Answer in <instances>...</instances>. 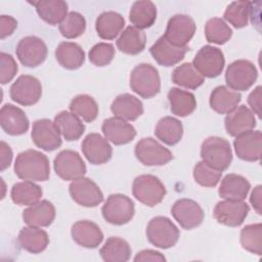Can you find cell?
<instances>
[{
  "instance_id": "44dd1931",
  "label": "cell",
  "mask_w": 262,
  "mask_h": 262,
  "mask_svg": "<svg viewBox=\"0 0 262 262\" xmlns=\"http://www.w3.org/2000/svg\"><path fill=\"white\" fill-rule=\"evenodd\" d=\"M0 125L5 133L17 136L28 131L30 122L21 108L13 104L6 103L0 111Z\"/></svg>"
},
{
  "instance_id": "6da1fadb",
  "label": "cell",
  "mask_w": 262,
  "mask_h": 262,
  "mask_svg": "<svg viewBox=\"0 0 262 262\" xmlns=\"http://www.w3.org/2000/svg\"><path fill=\"white\" fill-rule=\"evenodd\" d=\"M16 176L28 181H46L50 175L49 160L36 149H27L17 155L14 162Z\"/></svg>"
},
{
  "instance_id": "b9f144b4",
  "label": "cell",
  "mask_w": 262,
  "mask_h": 262,
  "mask_svg": "<svg viewBox=\"0 0 262 262\" xmlns=\"http://www.w3.org/2000/svg\"><path fill=\"white\" fill-rule=\"evenodd\" d=\"M205 36L208 42L222 45L232 36V30L220 17L210 18L205 26Z\"/></svg>"
},
{
  "instance_id": "277c9868",
  "label": "cell",
  "mask_w": 262,
  "mask_h": 262,
  "mask_svg": "<svg viewBox=\"0 0 262 262\" xmlns=\"http://www.w3.org/2000/svg\"><path fill=\"white\" fill-rule=\"evenodd\" d=\"M147 241L155 247L169 249L176 245L179 238V229L167 217L157 216L150 219L146 226Z\"/></svg>"
},
{
  "instance_id": "83f0119b",
  "label": "cell",
  "mask_w": 262,
  "mask_h": 262,
  "mask_svg": "<svg viewBox=\"0 0 262 262\" xmlns=\"http://www.w3.org/2000/svg\"><path fill=\"white\" fill-rule=\"evenodd\" d=\"M17 241L25 251L32 254L43 252L49 244V237L45 230L30 225L20 229Z\"/></svg>"
},
{
  "instance_id": "9a60e30c",
  "label": "cell",
  "mask_w": 262,
  "mask_h": 262,
  "mask_svg": "<svg viewBox=\"0 0 262 262\" xmlns=\"http://www.w3.org/2000/svg\"><path fill=\"white\" fill-rule=\"evenodd\" d=\"M71 198L80 206L93 208L103 201V194L98 185L89 178L81 177L69 186Z\"/></svg>"
},
{
  "instance_id": "7bdbcfd3",
  "label": "cell",
  "mask_w": 262,
  "mask_h": 262,
  "mask_svg": "<svg viewBox=\"0 0 262 262\" xmlns=\"http://www.w3.org/2000/svg\"><path fill=\"white\" fill-rule=\"evenodd\" d=\"M242 247L250 253L260 256L262 254V225L261 223L246 225L241 230Z\"/></svg>"
},
{
  "instance_id": "d6a6232c",
  "label": "cell",
  "mask_w": 262,
  "mask_h": 262,
  "mask_svg": "<svg viewBox=\"0 0 262 262\" xmlns=\"http://www.w3.org/2000/svg\"><path fill=\"white\" fill-rule=\"evenodd\" d=\"M125 26L124 17L115 11H104L98 15L95 21L97 35L104 40L115 39Z\"/></svg>"
},
{
  "instance_id": "484cf974",
  "label": "cell",
  "mask_w": 262,
  "mask_h": 262,
  "mask_svg": "<svg viewBox=\"0 0 262 262\" xmlns=\"http://www.w3.org/2000/svg\"><path fill=\"white\" fill-rule=\"evenodd\" d=\"M111 111L119 119L135 121L143 114V104L136 96L123 93L118 95L112 102Z\"/></svg>"
},
{
  "instance_id": "8d00e7d4",
  "label": "cell",
  "mask_w": 262,
  "mask_h": 262,
  "mask_svg": "<svg viewBox=\"0 0 262 262\" xmlns=\"http://www.w3.org/2000/svg\"><path fill=\"white\" fill-rule=\"evenodd\" d=\"M155 134L165 144L175 145L181 140L183 135L182 123L176 118L164 117L157 123Z\"/></svg>"
},
{
  "instance_id": "74e56055",
  "label": "cell",
  "mask_w": 262,
  "mask_h": 262,
  "mask_svg": "<svg viewBox=\"0 0 262 262\" xmlns=\"http://www.w3.org/2000/svg\"><path fill=\"white\" fill-rule=\"evenodd\" d=\"M99 254L105 262H126L130 259L131 248L125 239L111 236L99 250Z\"/></svg>"
},
{
  "instance_id": "4316f807",
  "label": "cell",
  "mask_w": 262,
  "mask_h": 262,
  "mask_svg": "<svg viewBox=\"0 0 262 262\" xmlns=\"http://www.w3.org/2000/svg\"><path fill=\"white\" fill-rule=\"evenodd\" d=\"M251 188L250 182L242 175L227 174L221 181L218 193L222 199L244 201Z\"/></svg>"
},
{
  "instance_id": "7402d4cb",
  "label": "cell",
  "mask_w": 262,
  "mask_h": 262,
  "mask_svg": "<svg viewBox=\"0 0 262 262\" xmlns=\"http://www.w3.org/2000/svg\"><path fill=\"white\" fill-rule=\"evenodd\" d=\"M224 126L228 135L236 137L254 129L256 126L255 114L246 105L236 106L225 117Z\"/></svg>"
},
{
  "instance_id": "4dcf8cb0",
  "label": "cell",
  "mask_w": 262,
  "mask_h": 262,
  "mask_svg": "<svg viewBox=\"0 0 262 262\" xmlns=\"http://www.w3.org/2000/svg\"><path fill=\"white\" fill-rule=\"evenodd\" d=\"M40 18L51 26L60 24L68 14V3L62 0H41L32 2Z\"/></svg>"
},
{
  "instance_id": "7a4b0ae2",
  "label": "cell",
  "mask_w": 262,
  "mask_h": 262,
  "mask_svg": "<svg viewBox=\"0 0 262 262\" xmlns=\"http://www.w3.org/2000/svg\"><path fill=\"white\" fill-rule=\"evenodd\" d=\"M201 158L207 165L222 172L230 166L232 161L230 143L222 137H208L202 143Z\"/></svg>"
},
{
  "instance_id": "816d5d0a",
  "label": "cell",
  "mask_w": 262,
  "mask_h": 262,
  "mask_svg": "<svg viewBox=\"0 0 262 262\" xmlns=\"http://www.w3.org/2000/svg\"><path fill=\"white\" fill-rule=\"evenodd\" d=\"M261 86H257L248 96V103L250 105V110L257 115L259 118L261 117Z\"/></svg>"
},
{
  "instance_id": "f546056e",
  "label": "cell",
  "mask_w": 262,
  "mask_h": 262,
  "mask_svg": "<svg viewBox=\"0 0 262 262\" xmlns=\"http://www.w3.org/2000/svg\"><path fill=\"white\" fill-rule=\"evenodd\" d=\"M58 63L67 70H77L85 61V52L80 45L74 42H60L55 49Z\"/></svg>"
},
{
  "instance_id": "e575fe53",
  "label": "cell",
  "mask_w": 262,
  "mask_h": 262,
  "mask_svg": "<svg viewBox=\"0 0 262 262\" xmlns=\"http://www.w3.org/2000/svg\"><path fill=\"white\" fill-rule=\"evenodd\" d=\"M54 124L62 137L68 141L79 139L85 131V126L80 118L68 111L58 113L54 118Z\"/></svg>"
},
{
  "instance_id": "30bf717a",
  "label": "cell",
  "mask_w": 262,
  "mask_h": 262,
  "mask_svg": "<svg viewBox=\"0 0 262 262\" xmlns=\"http://www.w3.org/2000/svg\"><path fill=\"white\" fill-rule=\"evenodd\" d=\"M15 53L23 66L36 68L46 59L47 46L39 37L27 36L18 41Z\"/></svg>"
},
{
  "instance_id": "5bb4252c",
  "label": "cell",
  "mask_w": 262,
  "mask_h": 262,
  "mask_svg": "<svg viewBox=\"0 0 262 262\" xmlns=\"http://www.w3.org/2000/svg\"><path fill=\"white\" fill-rule=\"evenodd\" d=\"M54 122L49 119H40L33 123L31 137L36 146L46 151L57 149L61 143V136Z\"/></svg>"
},
{
  "instance_id": "8fae6325",
  "label": "cell",
  "mask_w": 262,
  "mask_h": 262,
  "mask_svg": "<svg viewBox=\"0 0 262 262\" xmlns=\"http://www.w3.org/2000/svg\"><path fill=\"white\" fill-rule=\"evenodd\" d=\"M9 94L16 103L29 106L37 103L41 98L42 86L36 77L21 75L11 85Z\"/></svg>"
},
{
  "instance_id": "f5cc1de1",
  "label": "cell",
  "mask_w": 262,
  "mask_h": 262,
  "mask_svg": "<svg viewBox=\"0 0 262 262\" xmlns=\"http://www.w3.org/2000/svg\"><path fill=\"white\" fill-rule=\"evenodd\" d=\"M12 150L10 146L4 142L1 141L0 143V170L4 171L7 169L12 161Z\"/></svg>"
},
{
  "instance_id": "f35d334b",
  "label": "cell",
  "mask_w": 262,
  "mask_h": 262,
  "mask_svg": "<svg viewBox=\"0 0 262 262\" xmlns=\"http://www.w3.org/2000/svg\"><path fill=\"white\" fill-rule=\"evenodd\" d=\"M43 194L42 188L33 181H21L15 183L10 191L12 202L18 206H31L39 202Z\"/></svg>"
},
{
  "instance_id": "d590c367",
  "label": "cell",
  "mask_w": 262,
  "mask_h": 262,
  "mask_svg": "<svg viewBox=\"0 0 262 262\" xmlns=\"http://www.w3.org/2000/svg\"><path fill=\"white\" fill-rule=\"evenodd\" d=\"M168 100L172 114L178 117L189 116L196 108L194 95L180 88H171L168 92Z\"/></svg>"
},
{
  "instance_id": "8992f818",
  "label": "cell",
  "mask_w": 262,
  "mask_h": 262,
  "mask_svg": "<svg viewBox=\"0 0 262 262\" xmlns=\"http://www.w3.org/2000/svg\"><path fill=\"white\" fill-rule=\"evenodd\" d=\"M101 213L104 220L110 224L123 225L133 218L135 213L134 203L125 194H111L104 202Z\"/></svg>"
},
{
  "instance_id": "ee69618b",
  "label": "cell",
  "mask_w": 262,
  "mask_h": 262,
  "mask_svg": "<svg viewBox=\"0 0 262 262\" xmlns=\"http://www.w3.org/2000/svg\"><path fill=\"white\" fill-rule=\"evenodd\" d=\"M251 15V2L234 1L231 2L224 11V19L234 28L241 29L248 25Z\"/></svg>"
},
{
  "instance_id": "c3c4849f",
  "label": "cell",
  "mask_w": 262,
  "mask_h": 262,
  "mask_svg": "<svg viewBox=\"0 0 262 262\" xmlns=\"http://www.w3.org/2000/svg\"><path fill=\"white\" fill-rule=\"evenodd\" d=\"M18 71L14 58L5 52L0 53V82L2 85L10 82Z\"/></svg>"
},
{
  "instance_id": "f6af8a7d",
  "label": "cell",
  "mask_w": 262,
  "mask_h": 262,
  "mask_svg": "<svg viewBox=\"0 0 262 262\" xmlns=\"http://www.w3.org/2000/svg\"><path fill=\"white\" fill-rule=\"evenodd\" d=\"M59 32L67 39H75L83 35L86 29L85 17L77 12L71 11L59 24Z\"/></svg>"
},
{
  "instance_id": "f1b7e54d",
  "label": "cell",
  "mask_w": 262,
  "mask_h": 262,
  "mask_svg": "<svg viewBox=\"0 0 262 262\" xmlns=\"http://www.w3.org/2000/svg\"><path fill=\"white\" fill-rule=\"evenodd\" d=\"M241 98V93L221 85L214 88L211 92L209 102L213 111L221 115H227L238 105Z\"/></svg>"
},
{
  "instance_id": "ba28073f",
  "label": "cell",
  "mask_w": 262,
  "mask_h": 262,
  "mask_svg": "<svg viewBox=\"0 0 262 262\" xmlns=\"http://www.w3.org/2000/svg\"><path fill=\"white\" fill-rule=\"evenodd\" d=\"M225 59L221 49L205 45L195 54L192 64L196 71L205 78L218 77L224 68Z\"/></svg>"
},
{
  "instance_id": "52a82bcc",
  "label": "cell",
  "mask_w": 262,
  "mask_h": 262,
  "mask_svg": "<svg viewBox=\"0 0 262 262\" xmlns=\"http://www.w3.org/2000/svg\"><path fill=\"white\" fill-rule=\"evenodd\" d=\"M258 72L254 63L246 59H238L231 62L225 72L227 86L237 91L248 90L257 80Z\"/></svg>"
},
{
  "instance_id": "681fc988",
  "label": "cell",
  "mask_w": 262,
  "mask_h": 262,
  "mask_svg": "<svg viewBox=\"0 0 262 262\" xmlns=\"http://www.w3.org/2000/svg\"><path fill=\"white\" fill-rule=\"evenodd\" d=\"M17 28V21L10 15H1L0 17V35L1 39H5L10 36Z\"/></svg>"
},
{
  "instance_id": "603a6c76",
  "label": "cell",
  "mask_w": 262,
  "mask_h": 262,
  "mask_svg": "<svg viewBox=\"0 0 262 262\" xmlns=\"http://www.w3.org/2000/svg\"><path fill=\"white\" fill-rule=\"evenodd\" d=\"M101 130L104 137L115 145L127 144L136 136L135 128L131 124L117 117L104 120Z\"/></svg>"
},
{
  "instance_id": "7c38bea8",
  "label": "cell",
  "mask_w": 262,
  "mask_h": 262,
  "mask_svg": "<svg viewBox=\"0 0 262 262\" xmlns=\"http://www.w3.org/2000/svg\"><path fill=\"white\" fill-rule=\"evenodd\" d=\"M53 168L57 176L63 180H76L86 173V165L81 156L71 149L57 154L53 161Z\"/></svg>"
},
{
  "instance_id": "bcb514c9",
  "label": "cell",
  "mask_w": 262,
  "mask_h": 262,
  "mask_svg": "<svg viewBox=\"0 0 262 262\" xmlns=\"http://www.w3.org/2000/svg\"><path fill=\"white\" fill-rule=\"evenodd\" d=\"M192 175L195 182L200 185L205 187H214L219 182L222 172L201 161L194 166Z\"/></svg>"
},
{
  "instance_id": "1f68e13d",
  "label": "cell",
  "mask_w": 262,
  "mask_h": 262,
  "mask_svg": "<svg viewBox=\"0 0 262 262\" xmlns=\"http://www.w3.org/2000/svg\"><path fill=\"white\" fill-rule=\"evenodd\" d=\"M129 19L133 27L143 30L151 27L157 19V7L148 0L135 1L129 12Z\"/></svg>"
},
{
  "instance_id": "ffe728a7",
  "label": "cell",
  "mask_w": 262,
  "mask_h": 262,
  "mask_svg": "<svg viewBox=\"0 0 262 262\" xmlns=\"http://www.w3.org/2000/svg\"><path fill=\"white\" fill-rule=\"evenodd\" d=\"M154 59L163 67H172L182 60L188 51L187 46H175L165 36H161L149 49Z\"/></svg>"
},
{
  "instance_id": "4fadbf2b",
  "label": "cell",
  "mask_w": 262,
  "mask_h": 262,
  "mask_svg": "<svg viewBox=\"0 0 262 262\" xmlns=\"http://www.w3.org/2000/svg\"><path fill=\"white\" fill-rule=\"evenodd\" d=\"M249 211V205L244 201L225 200L217 203L213 211V216L220 224L229 227H237L243 224Z\"/></svg>"
},
{
  "instance_id": "d6986e66",
  "label": "cell",
  "mask_w": 262,
  "mask_h": 262,
  "mask_svg": "<svg viewBox=\"0 0 262 262\" xmlns=\"http://www.w3.org/2000/svg\"><path fill=\"white\" fill-rule=\"evenodd\" d=\"M236 156L244 161L256 162L261 159L262 133L260 130H250L238 136L233 141Z\"/></svg>"
},
{
  "instance_id": "2e32d148",
  "label": "cell",
  "mask_w": 262,
  "mask_h": 262,
  "mask_svg": "<svg viewBox=\"0 0 262 262\" xmlns=\"http://www.w3.org/2000/svg\"><path fill=\"white\" fill-rule=\"evenodd\" d=\"M195 33L194 20L186 14L173 15L166 28L165 38L175 46H186Z\"/></svg>"
},
{
  "instance_id": "d4e9b609",
  "label": "cell",
  "mask_w": 262,
  "mask_h": 262,
  "mask_svg": "<svg viewBox=\"0 0 262 262\" xmlns=\"http://www.w3.org/2000/svg\"><path fill=\"white\" fill-rule=\"evenodd\" d=\"M55 218V208L47 200L37 202L25 209L23 212V220L30 226L47 227Z\"/></svg>"
},
{
  "instance_id": "f907efd6",
  "label": "cell",
  "mask_w": 262,
  "mask_h": 262,
  "mask_svg": "<svg viewBox=\"0 0 262 262\" xmlns=\"http://www.w3.org/2000/svg\"><path fill=\"white\" fill-rule=\"evenodd\" d=\"M135 262H146V261H152V262H164L166 261V258L164 255H162L160 252L155 250H143L136 254L134 257Z\"/></svg>"
},
{
  "instance_id": "60d3db41",
  "label": "cell",
  "mask_w": 262,
  "mask_h": 262,
  "mask_svg": "<svg viewBox=\"0 0 262 262\" xmlns=\"http://www.w3.org/2000/svg\"><path fill=\"white\" fill-rule=\"evenodd\" d=\"M70 111L83 121L91 123L97 118L98 105L93 97L87 94H80L71 100Z\"/></svg>"
},
{
  "instance_id": "ac0fdd59",
  "label": "cell",
  "mask_w": 262,
  "mask_h": 262,
  "mask_svg": "<svg viewBox=\"0 0 262 262\" xmlns=\"http://www.w3.org/2000/svg\"><path fill=\"white\" fill-rule=\"evenodd\" d=\"M81 146L83 155L92 165H102L108 162L113 155V148L107 139L98 133L88 134Z\"/></svg>"
},
{
  "instance_id": "5b68a950",
  "label": "cell",
  "mask_w": 262,
  "mask_h": 262,
  "mask_svg": "<svg viewBox=\"0 0 262 262\" xmlns=\"http://www.w3.org/2000/svg\"><path fill=\"white\" fill-rule=\"evenodd\" d=\"M132 192L135 199L143 205L155 207L164 200L166 187L158 177L150 174H143L134 179Z\"/></svg>"
},
{
  "instance_id": "ab89813d",
  "label": "cell",
  "mask_w": 262,
  "mask_h": 262,
  "mask_svg": "<svg viewBox=\"0 0 262 262\" xmlns=\"http://www.w3.org/2000/svg\"><path fill=\"white\" fill-rule=\"evenodd\" d=\"M171 79L174 84L191 90L199 88L205 82L204 77L190 62H184L175 68Z\"/></svg>"
},
{
  "instance_id": "9c48e42d",
  "label": "cell",
  "mask_w": 262,
  "mask_h": 262,
  "mask_svg": "<svg viewBox=\"0 0 262 262\" xmlns=\"http://www.w3.org/2000/svg\"><path fill=\"white\" fill-rule=\"evenodd\" d=\"M134 154L145 166H163L173 159L172 152L151 137L140 139L135 145Z\"/></svg>"
},
{
  "instance_id": "cb8c5ba5",
  "label": "cell",
  "mask_w": 262,
  "mask_h": 262,
  "mask_svg": "<svg viewBox=\"0 0 262 262\" xmlns=\"http://www.w3.org/2000/svg\"><path fill=\"white\" fill-rule=\"evenodd\" d=\"M71 235L79 246L87 249H95L103 241V233L99 226L89 220H81L74 223Z\"/></svg>"
},
{
  "instance_id": "836d02e7",
  "label": "cell",
  "mask_w": 262,
  "mask_h": 262,
  "mask_svg": "<svg viewBox=\"0 0 262 262\" xmlns=\"http://www.w3.org/2000/svg\"><path fill=\"white\" fill-rule=\"evenodd\" d=\"M145 44V33L133 26L127 27L117 40L118 49L121 52L130 55H136L143 51Z\"/></svg>"
},
{
  "instance_id": "3957f363",
  "label": "cell",
  "mask_w": 262,
  "mask_h": 262,
  "mask_svg": "<svg viewBox=\"0 0 262 262\" xmlns=\"http://www.w3.org/2000/svg\"><path fill=\"white\" fill-rule=\"evenodd\" d=\"M131 89L142 98H151L161 90V80L158 70L149 63L136 66L130 74Z\"/></svg>"
},
{
  "instance_id": "db71d44e",
  "label": "cell",
  "mask_w": 262,
  "mask_h": 262,
  "mask_svg": "<svg viewBox=\"0 0 262 262\" xmlns=\"http://www.w3.org/2000/svg\"><path fill=\"white\" fill-rule=\"evenodd\" d=\"M262 186L261 185H257L251 192V196H250V203L252 205V207L254 208V210L256 211L257 214L261 215L262 214Z\"/></svg>"
},
{
  "instance_id": "e0dca14e",
  "label": "cell",
  "mask_w": 262,
  "mask_h": 262,
  "mask_svg": "<svg viewBox=\"0 0 262 262\" xmlns=\"http://www.w3.org/2000/svg\"><path fill=\"white\" fill-rule=\"evenodd\" d=\"M171 214L183 229H192L201 225L204 211L201 206L190 199H180L171 208Z\"/></svg>"
},
{
  "instance_id": "7dc6e473",
  "label": "cell",
  "mask_w": 262,
  "mask_h": 262,
  "mask_svg": "<svg viewBox=\"0 0 262 262\" xmlns=\"http://www.w3.org/2000/svg\"><path fill=\"white\" fill-rule=\"evenodd\" d=\"M89 60L96 67H104L111 63L115 56L113 44L100 42L95 44L89 51Z\"/></svg>"
}]
</instances>
